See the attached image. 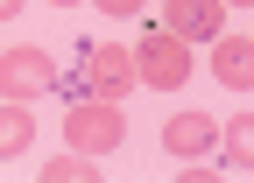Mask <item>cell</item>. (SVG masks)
I'll return each instance as SVG.
<instances>
[{"label": "cell", "mask_w": 254, "mask_h": 183, "mask_svg": "<svg viewBox=\"0 0 254 183\" xmlns=\"http://www.w3.org/2000/svg\"><path fill=\"white\" fill-rule=\"evenodd\" d=\"M64 141H71V148H85V155H113V148L127 141V120H120V106H113V99L85 92V99L64 113Z\"/></svg>", "instance_id": "1"}, {"label": "cell", "mask_w": 254, "mask_h": 183, "mask_svg": "<svg viewBox=\"0 0 254 183\" xmlns=\"http://www.w3.org/2000/svg\"><path fill=\"white\" fill-rule=\"evenodd\" d=\"M134 64H141V85L177 92V85L190 78V43L177 36V28H148V36L134 43Z\"/></svg>", "instance_id": "2"}, {"label": "cell", "mask_w": 254, "mask_h": 183, "mask_svg": "<svg viewBox=\"0 0 254 183\" xmlns=\"http://www.w3.org/2000/svg\"><path fill=\"white\" fill-rule=\"evenodd\" d=\"M57 85V64H50V49H7L0 56V92L7 99H43V92Z\"/></svg>", "instance_id": "3"}, {"label": "cell", "mask_w": 254, "mask_h": 183, "mask_svg": "<svg viewBox=\"0 0 254 183\" xmlns=\"http://www.w3.org/2000/svg\"><path fill=\"white\" fill-rule=\"evenodd\" d=\"M85 85L99 92V99H120L127 85H141L134 49H120V43H92V49H85Z\"/></svg>", "instance_id": "4"}, {"label": "cell", "mask_w": 254, "mask_h": 183, "mask_svg": "<svg viewBox=\"0 0 254 183\" xmlns=\"http://www.w3.org/2000/svg\"><path fill=\"white\" fill-rule=\"evenodd\" d=\"M163 21L177 28L184 43H219V28H226V0H163Z\"/></svg>", "instance_id": "5"}, {"label": "cell", "mask_w": 254, "mask_h": 183, "mask_svg": "<svg viewBox=\"0 0 254 183\" xmlns=\"http://www.w3.org/2000/svg\"><path fill=\"white\" fill-rule=\"evenodd\" d=\"M212 78L233 85V92H254V36H219L212 43Z\"/></svg>", "instance_id": "6"}, {"label": "cell", "mask_w": 254, "mask_h": 183, "mask_svg": "<svg viewBox=\"0 0 254 183\" xmlns=\"http://www.w3.org/2000/svg\"><path fill=\"white\" fill-rule=\"evenodd\" d=\"M212 141H219V127H212V113H177L170 127H163V148L170 155H212Z\"/></svg>", "instance_id": "7"}, {"label": "cell", "mask_w": 254, "mask_h": 183, "mask_svg": "<svg viewBox=\"0 0 254 183\" xmlns=\"http://www.w3.org/2000/svg\"><path fill=\"white\" fill-rule=\"evenodd\" d=\"M219 141H226V162L233 169H254V113H233L226 127H219Z\"/></svg>", "instance_id": "8"}, {"label": "cell", "mask_w": 254, "mask_h": 183, "mask_svg": "<svg viewBox=\"0 0 254 183\" xmlns=\"http://www.w3.org/2000/svg\"><path fill=\"white\" fill-rule=\"evenodd\" d=\"M28 141H36L28 99H7V120H0V148H7V155H28Z\"/></svg>", "instance_id": "9"}, {"label": "cell", "mask_w": 254, "mask_h": 183, "mask_svg": "<svg viewBox=\"0 0 254 183\" xmlns=\"http://www.w3.org/2000/svg\"><path fill=\"white\" fill-rule=\"evenodd\" d=\"M78 176H99V155H57V162H43V183H78Z\"/></svg>", "instance_id": "10"}, {"label": "cell", "mask_w": 254, "mask_h": 183, "mask_svg": "<svg viewBox=\"0 0 254 183\" xmlns=\"http://www.w3.org/2000/svg\"><path fill=\"white\" fill-rule=\"evenodd\" d=\"M99 7H106V14H120V21H127V14H141V0H99Z\"/></svg>", "instance_id": "11"}, {"label": "cell", "mask_w": 254, "mask_h": 183, "mask_svg": "<svg viewBox=\"0 0 254 183\" xmlns=\"http://www.w3.org/2000/svg\"><path fill=\"white\" fill-rule=\"evenodd\" d=\"M0 14H21V0H0Z\"/></svg>", "instance_id": "12"}, {"label": "cell", "mask_w": 254, "mask_h": 183, "mask_svg": "<svg viewBox=\"0 0 254 183\" xmlns=\"http://www.w3.org/2000/svg\"><path fill=\"white\" fill-rule=\"evenodd\" d=\"M57 7H78V0H57Z\"/></svg>", "instance_id": "13"}, {"label": "cell", "mask_w": 254, "mask_h": 183, "mask_svg": "<svg viewBox=\"0 0 254 183\" xmlns=\"http://www.w3.org/2000/svg\"><path fill=\"white\" fill-rule=\"evenodd\" d=\"M233 7H254V0H233Z\"/></svg>", "instance_id": "14"}]
</instances>
